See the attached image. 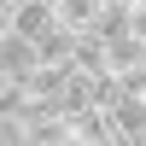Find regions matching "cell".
I'll return each mask as SVG.
<instances>
[{
	"label": "cell",
	"mask_w": 146,
	"mask_h": 146,
	"mask_svg": "<svg viewBox=\"0 0 146 146\" xmlns=\"http://www.w3.org/2000/svg\"><path fill=\"white\" fill-rule=\"evenodd\" d=\"M111 129H117V146H146V94H123L111 105Z\"/></svg>",
	"instance_id": "cell-1"
},
{
	"label": "cell",
	"mask_w": 146,
	"mask_h": 146,
	"mask_svg": "<svg viewBox=\"0 0 146 146\" xmlns=\"http://www.w3.org/2000/svg\"><path fill=\"white\" fill-rule=\"evenodd\" d=\"M70 140H76V146H117L111 111H100V105H88V111H76V117H70Z\"/></svg>",
	"instance_id": "cell-2"
},
{
	"label": "cell",
	"mask_w": 146,
	"mask_h": 146,
	"mask_svg": "<svg viewBox=\"0 0 146 146\" xmlns=\"http://www.w3.org/2000/svg\"><path fill=\"white\" fill-rule=\"evenodd\" d=\"M53 23H58V6H53V0H18V6H12V29L29 35V41H41Z\"/></svg>",
	"instance_id": "cell-3"
},
{
	"label": "cell",
	"mask_w": 146,
	"mask_h": 146,
	"mask_svg": "<svg viewBox=\"0 0 146 146\" xmlns=\"http://www.w3.org/2000/svg\"><path fill=\"white\" fill-rule=\"evenodd\" d=\"M35 64H41V58H35V41H29V35H18V29L0 35V76H29Z\"/></svg>",
	"instance_id": "cell-4"
},
{
	"label": "cell",
	"mask_w": 146,
	"mask_h": 146,
	"mask_svg": "<svg viewBox=\"0 0 146 146\" xmlns=\"http://www.w3.org/2000/svg\"><path fill=\"white\" fill-rule=\"evenodd\" d=\"M35 58H41V64H76V29L53 23V29L35 41Z\"/></svg>",
	"instance_id": "cell-5"
},
{
	"label": "cell",
	"mask_w": 146,
	"mask_h": 146,
	"mask_svg": "<svg viewBox=\"0 0 146 146\" xmlns=\"http://www.w3.org/2000/svg\"><path fill=\"white\" fill-rule=\"evenodd\" d=\"M76 70H88V76L111 70V47H105L94 29H82V35H76Z\"/></svg>",
	"instance_id": "cell-6"
},
{
	"label": "cell",
	"mask_w": 146,
	"mask_h": 146,
	"mask_svg": "<svg viewBox=\"0 0 146 146\" xmlns=\"http://www.w3.org/2000/svg\"><path fill=\"white\" fill-rule=\"evenodd\" d=\"M53 6H58V23L82 35V29H94V18H100L105 0H53Z\"/></svg>",
	"instance_id": "cell-7"
},
{
	"label": "cell",
	"mask_w": 146,
	"mask_h": 146,
	"mask_svg": "<svg viewBox=\"0 0 146 146\" xmlns=\"http://www.w3.org/2000/svg\"><path fill=\"white\" fill-rule=\"evenodd\" d=\"M94 35H100V41H123V35H135V29H129V6H100Z\"/></svg>",
	"instance_id": "cell-8"
},
{
	"label": "cell",
	"mask_w": 146,
	"mask_h": 146,
	"mask_svg": "<svg viewBox=\"0 0 146 146\" xmlns=\"http://www.w3.org/2000/svg\"><path fill=\"white\" fill-rule=\"evenodd\" d=\"M123 76H117V70H100V76H94V105H100V111H111L117 100H123Z\"/></svg>",
	"instance_id": "cell-9"
},
{
	"label": "cell",
	"mask_w": 146,
	"mask_h": 146,
	"mask_svg": "<svg viewBox=\"0 0 146 146\" xmlns=\"http://www.w3.org/2000/svg\"><path fill=\"white\" fill-rule=\"evenodd\" d=\"M105 47H111V70L140 64V41H135V35H123V41H105Z\"/></svg>",
	"instance_id": "cell-10"
},
{
	"label": "cell",
	"mask_w": 146,
	"mask_h": 146,
	"mask_svg": "<svg viewBox=\"0 0 146 146\" xmlns=\"http://www.w3.org/2000/svg\"><path fill=\"white\" fill-rule=\"evenodd\" d=\"M12 29V0H0V35Z\"/></svg>",
	"instance_id": "cell-11"
},
{
	"label": "cell",
	"mask_w": 146,
	"mask_h": 146,
	"mask_svg": "<svg viewBox=\"0 0 146 146\" xmlns=\"http://www.w3.org/2000/svg\"><path fill=\"white\" fill-rule=\"evenodd\" d=\"M140 70H146V41H140Z\"/></svg>",
	"instance_id": "cell-12"
},
{
	"label": "cell",
	"mask_w": 146,
	"mask_h": 146,
	"mask_svg": "<svg viewBox=\"0 0 146 146\" xmlns=\"http://www.w3.org/2000/svg\"><path fill=\"white\" fill-rule=\"evenodd\" d=\"M105 6H129V0H105Z\"/></svg>",
	"instance_id": "cell-13"
}]
</instances>
